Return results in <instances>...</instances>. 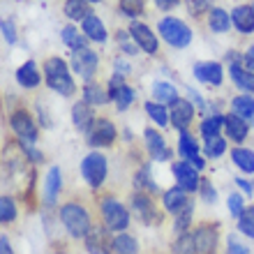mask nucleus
Here are the masks:
<instances>
[{"label":"nucleus","instance_id":"obj_31","mask_svg":"<svg viewBox=\"0 0 254 254\" xmlns=\"http://www.w3.org/2000/svg\"><path fill=\"white\" fill-rule=\"evenodd\" d=\"M153 95H155V97H157L160 102H171V104L178 100V95H176V88L169 86V83H162V81H157V83L153 86Z\"/></svg>","mask_w":254,"mask_h":254},{"label":"nucleus","instance_id":"obj_40","mask_svg":"<svg viewBox=\"0 0 254 254\" xmlns=\"http://www.w3.org/2000/svg\"><path fill=\"white\" fill-rule=\"evenodd\" d=\"M14 217H16V208H14V201L7 199V196H2L0 199V222H12Z\"/></svg>","mask_w":254,"mask_h":254},{"label":"nucleus","instance_id":"obj_7","mask_svg":"<svg viewBox=\"0 0 254 254\" xmlns=\"http://www.w3.org/2000/svg\"><path fill=\"white\" fill-rule=\"evenodd\" d=\"M72 67L79 76L90 79L95 74V69H97V54H93L90 49H79V51L72 56Z\"/></svg>","mask_w":254,"mask_h":254},{"label":"nucleus","instance_id":"obj_12","mask_svg":"<svg viewBox=\"0 0 254 254\" xmlns=\"http://www.w3.org/2000/svg\"><path fill=\"white\" fill-rule=\"evenodd\" d=\"M114 139H116V127L109 121H97L90 136H88L90 146H109V143H114Z\"/></svg>","mask_w":254,"mask_h":254},{"label":"nucleus","instance_id":"obj_49","mask_svg":"<svg viewBox=\"0 0 254 254\" xmlns=\"http://www.w3.org/2000/svg\"><path fill=\"white\" fill-rule=\"evenodd\" d=\"M155 2H157L160 9H171V7L178 5V0H155Z\"/></svg>","mask_w":254,"mask_h":254},{"label":"nucleus","instance_id":"obj_38","mask_svg":"<svg viewBox=\"0 0 254 254\" xmlns=\"http://www.w3.org/2000/svg\"><path fill=\"white\" fill-rule=\"evenodd\" d=\"M224 148H227V141L220 139V136H210L206 139V155L208 157H217V155L224 153Z\"/></svg>","mask_w":254,"mask_h":254},{"label":"nucleus","instance_id":"obj_32","mask_svg":"<svg viewBox=\"0 0 254 254\" xmlns=\"http://www.w3.org/2000/svg\"><path fill=\"white\" fill-rule=\"evenodd\" d=\"M220 125H224V118H222V116H210V118H206V121L201 123V134H203V139L217 136Z\"/></svg>","mask_w":254,"mask_h":254},{"label":"nucleus","instance_id":"obj_13","mask_svg":"<svg viewBox=\"0 0 254 254\" xmlns=\"http://www.w3.org/2000/svg\"><path fill=\"white\" fill-rule=\"evenodd\" d=\"M129 33H132V40L136 42L143 51H148V54H155V51H157V40H155V35L150 33L143 23H136V21H134L132 26H129Z\"/></svg>","mask_w":254,"mask_h":254},{"label":"nucleus","instance_id":"obj_28","mask_svg":"<svg viewBox=\"0 0 254 254\" xmlns=\"http://www.w3.org/2000/svg\"><path fill=\"white\" fill-rule=\"evenodd\" d=\"M63 42H65L69 49H74V51H79V49H86V37L76 33L72 26H65V28H63Z\"/></svg>","mask_w":254,"mask_h":254},{"label":"nucleus","instance_id":"obj_16","mask_svg":"<svg viewBox=\"0 0 254 254\" xmlns=\"http://www.w3.org/2000/svg\"><path fill=\"white\" fill-rule=\"evenodd\" d=\"M231 21L234 26L241 30V33H252L254 30V7H248V5H241L236 7L231 12Z\"/></svg>","mask_w":254,"mask_h":254},{"label":"nucleus","instance_id":"obj_48","mask_svg":"<svg viewBox=\"0 0 254 254\" xmlns=\"http://www.w3.org/2000/svg\"><path fill=\"white\" fill-rule=\"evenodd\" d=\"M190 217H192V210H190V213H183V215H178V222H176V229H178V231H183V229L188 227L190 224Z\"/></svg>","mask_w":254,"mask_h":254},{"label":"nucleus","instance_id":"obj_5","mask_svg":"<svg viewBox=\"0 0 254 254\" xmlns=\"http://www.w3.org/2000/svg\"><path fill=\"white\" fill-rule=\"evenodd\" d=\"M102 215H104L107 227L114 229V231H123V229L129 224V215H127L125 206H121L116 199H104L102 201Z\"/></svg>","mask_w":254,"mask_h":254},{"label":"nucleus","instance_id":"obj_19","mask_svg":"<svg viewBox=\"0 0 254 254\" xmlns=\"http://www.w3.org/2000/svg\"><path fill=\"white\" fill-rule=\"evenodd\" d=\"M224 125H227V132H229V136L234 141H243L245 136H248V123L243 121L241 116H236V114H231V116H227L224 118Z\"/></svg>","mask_w":254,"mask_h":254},{"label":"nucleus","instance_id":"obj_3","mask_svg":"<svg viewBox=\"0 0 254 254\" xmlns=\"http://www.w3.org/2000/svg\"><path fill=\"white\" fill-rule=\"evenodd\" d=\"M160 35L171 47H188L190 42H192V30L178 19H162Z\"/></svg>","mask_w":254,"mask_h":254},{"label":"nucleus","instance_id":"obj_29","mask_svg":"<svg viewBox=\"0 0 254 254\" xmlns=\"http://www.w3.org/2000/svg\"><path fill=\"white\" fill-rule=\"evenodd\" d=\"M114 250L118 254H136V241H134L132 236H127V234H121V236H116L114 238Z\"/></svg>","mask_w":254,"mask_h":254},{"label":"nucleus","instance_id":"obj_42","mask_svg":"<svg viewBox=\"0 0 254 254\" xmlns=\"http://www.w3.org/2000/svg\"><path fill=\"white\" fill-rule=\"evenodd\" d=\"M134 185H136V188H146V190H150V192H155V190H157V185H155V183H150V178H148V167L141 169L139 174L134 176Z\"/></svg>","mask_w":254,"mask_h":254},{"label":"nucleus","instance_id":"obj_26","mask_svg":"<svg viewBox=\"0 0 254 254\" xmlns=\"http://www.w3.org/2000/svg\"><path fill=\"white\" fill-rule=\"evenodd\" d=\"M231 157H234V164H236L238 169L248 171V174H254V153H252V150H245V148H236L234 153H231Z\"/></svg>","mask_w":254,"mask_h":254},{"label":"nucleus","instance_id":"obj_1","mask_svg":"<svg viewBox=\"0 0 254 254\" xmlns=\"http://www.w3.org/2000/svg\"><path fill=\"white\" fill-rule=\"evenodd\" d=\"M44 72H47V83L56 93L65 95V97L74 93V81L67 72V65L63 63V58H49L44 63Z\"/></svg>","mask_w":254,"mask_h":254},{"label":"nucleus","instance_id":"obj_33","mask_svg":"<svg viewBox=\"0 0 254 254\" xmlns=\"http://www.w3.org/2000/svg\"><path fill=\"white\" fill-rule=\"evenodd\" d=\"M114 100H116L118 111H125V109L132 104V100H134V90H132V88H127V86H121L114 93Z\"/></svg>","mask_w":254,"mask_h":254},{"label":"nucleus","instance_id":"obj_24","mask_svg":"<svg viewBox=\"0 0 254 254\" xmlns=\"http://www.w3.org/2000/svg\"><path fill=\"white\" fill-rule=\"evenodd\" d=\"M72 118H74V125L79 127V129H90V125H93V111L88 109V102H83V104H74L72 109Z\"/></svg>","mask_w":254,"mask_h":254},{"label":"nucleus","instance_id":"obj_39","mask_svg":"<svg viewBox=\"0 0 254 254\" xmlns=\"http://www.w3.org/2000/svg\"><path fill=\"white\" fill-rule=\"evenodd\" d=\"M146 111H148V116L153 118L157 125H167L169 123V118H167V111H164V107H160V104H153V102H148L146 104Z\"/></svg>","mask_w":254,"mask_h":254},{"label":"nucleus","instance_id":"obj_50","mask_svg":"<svg viewBox=\"0 0 254 254\" xmlns=\"http://www.w3.org/2000/svg\"><path fill=\"white\" fill-rule=\"evenodd\" d=\"M243 61H245V67H248V69H254V47L250 49L248 54H245V58H243Z\"/></svg>","mask_w":254,"mask_h":254},{"label":"nucleus","instance_id":"obj_25","mask_svg":"<svg viewBox=\"0 0 254 254\" xmlns=\"http://www.w3.org/2000/svg\"><path fill=\"white\" fill-rule=\"evenodd\" d=\"M231 76H234V81L238 83V88H241V90H250V93H254V74L245 72L238 63H234V65H231Z\"/></svg>","mask_w":254,"mask_h":254},{"label":"nucleus","instance_id":"obj_44","mask_svg":"<svg viewBox=\"0 0 254 254\" xmlns=\"http://www.w3.org/2000/svg\"><path fill=\"white\" fill-rule=\"evenodd\" d=\"M229 210H231V215L241 217V213H243V199L238 196V194H231V196H229Z\"/></svg>","mask_w":254,"mask_h":254},{"label":"nucleus","instance_id":"obj_51","mask_svg":"<svg viewBox=\"0 0 254 254\" xmlns=\"http://www.w3.org/2000/svg\"><path fill=\"white\" fill-rule=\"evenodd\" d=\"M0 254H12V250L7 245V236H0Z\"/></svg>","mask_w":254,"mask_h":254},{"label":"nucleus","instance_id":"obj_21","mask_svg":"<svg viewBox=\"0 0 254 254\" xmlns=\"http://www.w3.org/2000/svg\"><path fill=\"white\" fill-rule=\"evenodd\" d=\"M61 192V171L58 169H49V176H47V183H44V201H47L49 206L56 201Z\"/></svg>","mask_w":254,"mask_h":254},{"label":"nucleus","instance_id":"obj_14","mask_svg":"<svg viewBox=\"0 0 254 254\" xmlns=\"http://www.w3.org/2000/svg\"><path fill=\"white\" fill-rule=\"evenodd\" d=\"M192 116H194V107L190 102H185V100L174 102V109H171V123H174V127L185 132V127L192 123Z\"/></svg>","mask_w":254,"mask_h":254},{"label":"nucleus","instance_id":"obj_2","mask_svg":"<svg viewBox=\"0 0 254 254\" xmlns=\"http://www.w3.org/2000/svg\"><path fill=\"white\" fill-rule=\"evenodd\" d=\"M61 220L74 238H83V236L90 231V217H88L86 208L76 206V203H67V206H63Z\"/></svg>","mask_w":254,"mask_h":254},{"label":"nucleus","instance_id":"obj_22","mask_svg":"<svg viewBox=\"0 0 254 254\" xmlns=\"http://www.w3.org/2000/svg\"><path fill=\"white\" fill-rule=\"evenodd\" d=\"M132 206H134V210L141 215V220L143 222H160V215H157V210L153 208V203L146 199V196H134V201H132Z\"/></svg>","mask_w":254,"mask_h":254},{"label":"nucleus","instance_id":"obj_11","mask_svg":"<svg viewBox=\"0 0 254 254\" xmlns=\"http://www.w3.org/2000/svg\"><path fill=\"white\" fill-rule=\"evenodd\" d=\"M194 245L196 254H213L217 248V231L210 227H199L194 231Z\"/></svg>","mask_w":254,"mask_h":254},{"label":"nucleus","instance_id":"obj_9","mask_svg":"<svg viewBox=\"0 0 254 254\" xmlns=\"http://www.w3.org/2000/svg\"><path fill=\"white\" fill-rule=\"evenodd\" d=\"M174 176L178 185L183 190H196L201 185L199 176H196V167H192L190 162H176L174 164Z\"/></svg>","mask_w":254,"mask_h":254},{"label":"nucleus","instance_id":"obj_36","mask_svg":"<svg viewBox=\"0 0 254 254\" xmlns=\"http://www.w3.org/2000/svg\"><path fill=\"white\" fill-rule=\"evenodd\" d=\"M196 252V245H194V236L183 234L178 241L174 243V254H194Z\"/></svg>","mask_w":254,"mask_h":254},{"label":"nucleus","instance_id":"obj_20","mask_svg":"<svg viewBox=\"0 0 254 254\" xmlns=\"http://www.w3.org/2000/svg\"><path fill=\"white\" fill-rule=\"evenodd\" d=\"M16 81H19L21 86H26V88L40 86V72H37L35 63L28 61L26 65H21V67H19V72H16Z\"/></svg>","mask_w":254,"mask_h":254},{"label":"nucleus","instance_id":"obj_53","mask_svg":"<svg viewBox=\"0 0 254 254\" xmlns=\"http://www.w3.org/2000/svg\"><path fill=\"white\" fill-rule=\"evenodd\" d=\"M88 2H97V0H88Z\"/></svg>","mask_w":254,"mask_h":254},{"label":"nucleus","instance_id":"obj_15","mask_svg":"<svg viewBox=\"0 0 254 254\" xmlns=\"http://www.w3.org/2000/svg\"><path fill=\"white\" fill-rule=\"evenodd\" d=\"M194 76L203 83H213V86H220L222 83V65L220 63H199L194 67Z\"/></svg>","mask_w":254,"mask_h":254},{"label":"nucleus","instance_id":"obj_34","mask_svg":"<svg viewBox=\"0 0 254 254\" xmlns=\"http://www.w3.org/2000/svg\"><path fill=\"white\" fill-rule=\"evenodd\" d=\"M238 229L248 238H254V208H248L241 213V220H238Z\"/></svg>","mask_w":254,"mask_h":254},{"label":"nucleus","instance_id":"obj_47","mask_svg":"<svg viewBox=\"0 0 254 254\" xmlns=\"http://www.w3.org/2000/svg\"><path fill=\"white\" fill-rule=\"evenodd\" d=\"M201 192H203V196H206L210 203L215 201V190L210 188V183H208V181H201Z\"/></svg>","mask_w":254,"mask_h":254},{"label":"nucleus","instance_id":"obj_4","mask_svg":"<svg viewBox=\"0 0 254 254\" xmlns=\"http://www.w3.org/2000/svg\"><path fill=\"white\" fill-rule=\"evenodd\" d=\"M81 174H83V178H86L90 188H100L104 178H107V160H104V155L100 153L86 155L83 162H81Z\"/></svg>","mask_w":254,"mask_h":254},{"label":"nucleus","instance_id":"obj_43","mask_svg":"<svg viewBox=\"0 0 254 254\" xmlns=\"http://www.w3.org/2000/svg\"><path fill=\"white\" fill-rule=\"evenodd\" d=\"M188 7L192 14H203L206 9H210V0H188Z\"/></svg>","mask_w":254,"mask_h":254},{"label":"nucleus","instance_id":"obj_6","mask_svg":"<svg viewBox=\"0 0 254 254\" xmlns=\"http://www.w3.org/2000/svg\"><path fill=\"white\" fill-rule=\"evenodd\" d=\"M9 125H12V129L21 136L23 143H33V141L37 139V127H35V123L30 121V116H28L26 111H14L12 118H9Z\"/></svg>","mask_w":254,"mask_h":254},{"label":"nucleus","instance_id":"obj_46","mask_svg":"<svg viewBox=\"0 0 254 254\" xmlns=\"http://www.w3.org/2000/svg\"><path fill=\"white\" fill-rule=\"evenodd\" d=\"M2 37H5L9 44L16 42V35H14V23L12 21H2Z\"/></svg>","mask_w":254,"mask_h":254},{"label":"nucleus","instance_id":"obj_52","mask_svg":"<svg viewBox=\"0 0 254 254\" xmlns=\"http://www.w3.org/2000/svg\"><path fill=\"white\" fill-rule=\"evenodd\" d=\"M236 183H238V185H241V188H243V190H245V192H248V194H250V192H252V185H250V183H248V181H243V178H238V181H236Z\"/></svg>","mask_w":254,"mask_h":254},{"label":"nucleus","instance_id":"obj_10","mask_svg":"<svg viewBox=\"0 0 254 254\" xmlns=\"http://www.w3.org/2000/svg\"><path fill=\"white\" fill-rule=\"evenodd\" d=\"M164 208L171 210L174 215H183V213H190V210H192V201L185 196V190L176 188L164 194Z\"/></svg>","mask_w":254,"mask_h":254},{"label":"nucleus","instance_id":"obj_17","mask_svg":"<svg viewBox=\"0 0 254 254\" xmlns=\"http://www.w3.org/2000/svg\"><path fill=\"white\" fill-rule=\"evenodd\" d=\"M146 143H148V153L153 155L155 160H169V157H171L164 139H162L155 129H146Z\"/></svg>","mask_w":254,"mask_h":254},{"label":"nucleus","instance_id":"obj_54","mask_svg":"<svg viewBox=\"0 0 254 254\" xmlns=\"http://www.w3.org/2000/svg\"><path fill=\"white\" fill-rule=\"evenodd\" d=\"M58 254H63V252H58Z\"/></svg>","mask_w":254,"mask_h":254},{"label":"nucleus","instance_id":"obj_30","mask_svg":"<svg viewBox=\"0 0 254 254\" xmlns=\"http://www.w3.org/2000/svg\"><path fill=\"white\" fill-rule=\"evenodd\" d=\"M210 30H215V33H224V30H229V14L224 12V9H210Z\"/></svg>","mask_w":254,"mask_h":254},{"label":"nucleus","instance_id":"obj_27","mask_svg":"<svg viewBox=\"0 0 254 254\" xmlns=\"http://www.w3.org/2000/svg\"><path fill=\"white\" fill-rule=\"evenodd\" d=\"M65 14L69 16V19L79 21V19H88V16H90V9H88L86 0H67Z\"/></svg>","mask_w":254,"mask_h":254},{"label":"nucleus","instance_id":"obj_35","mask_svg":"<svg viewBox=\"0 0 254 254\" xmlns=\"http://www.w3.org/2000/svg\"><path fill=\"white\" fill-rule=\"evenodd\" d=\"M83 95H86V102H88V104H104V102L111 97V95H107L100 86H93V83H90V86H86Z\"/></svg>","mask_w":254,"mask_h":254},{"label":"nucleus","instance_id":"obj_45","mask_svg":"<svg viewBox=\"0 0 254 254\" xmlns=\"http://www.w3.org/2000/svg\"><path fill=\"white\" fill-rule=\"evenodd\" d=\"M227 254H250V252H248V248H245V245H241V243L236 241L234 236H229V250H227Z\"/></svg>","mask_w":254,"mask_h":254},{"label":"nucleus","instance_id":"obj_8","mask_svg":"<svg viewBox=\"0 0 254 254\" xmlns=\"http://www.w3.org/2000/svg\"><path fill=\"white\" fill-rule=\"evenodd\" d=\"M86 248L90 254H109L111 248H114V241L109 238V234L104 229L95 227L86 234Z\"/></svg>","mask_w":254,"mask_h":254},{"label":"nucleus","instance_id":"obj_37","mask_svg":"<svg viewBox=\"0 0 254 254\" xmlns=\"http://www.w3.org/2000/svg\"><path fill=\"white\" fill-rule=\"evenodd\" d=\"M181 153L185 155L188 160L196 157V153H199V146H196V141H194V136H190L188 132L181 134Z\"/></svg>","mask_w":254,"mask_h":254},{"label":"nucleus","instance_id":"obj_18","mask_svg":"<svg viewBox=\"0 0 254 254\" xmlns=\"http://www.w3.org/2000/svg\"><path fill=\"white\" fill-rule=\"evenodd\" d=\"M231 109H234L236 116H241L245 123H254V100L248 95H238L231 102Z\"/></svg>","mask_w":254,"mask_h":254},{"label":"nucleus","instance_id":"obj_23","mask_svg":"<svg viewBox=\"0 0 254 254\" xmlns=\"http://www.w3.org/2000/svg\"><path fill=\"white\" fill-rule=\"evenodd\" d=\"M83 33L88 35V40H95V42H104L107 40V30H104V26H102V21L97 19V16H88V19H83Z\"/></svg>","mask_w":254,"mask_h":254},{"label":"nucleus","instance_id":"obj_41","mask_svg":"<svg viewBox=\"0 0 254 254\" xmlns=\"http://www.w3.org/2000/svg\"><path fill=\"white\" fill-rule=\"evenodd\" d=\"M121 12L127 16H136L143 12V0H121Z\"/></svg>","mask_w":254,"mask_h":254}]
</instances>
